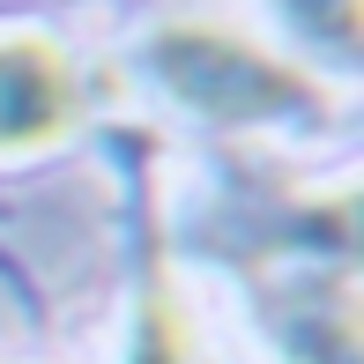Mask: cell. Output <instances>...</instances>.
Wrapping results in <instances>:
<instances>
[{"instance_id": "1", "label": "cell", "mask_w": 364, "mask_h": 364, "mask_svg": "<svg viewBox=\"0 0 364 364\" xmlns=\"http://www.w3.org/2000/svg\"><path fill=\"white\" fill-rule=\"evenodd\" d=\"M149 75L208 127H312L327 119V90L275 45L245 38L238 23H164L149 38Z\"/></svg>"}, {"instance_id": "4", "label": "cell", "mask_w": 364, "mask_h": 364, "mask_svg": "<svg viewBox=\"0 0 364 364\" xmlns=\"http://www.w3.org/2000/svg\"><path fill=\"white\" fill-rule=\"evenodd\" d=\"M127 364H208L201 320H193L178 283H149L141 290L134 327H127Z\"/></svg>"}, {"instance_id": "5", "label": "cell", "mask_w": 364, "mask_h": 364, "mask_svg": "<svg viewBox=\"0 0 364 364\" xmlns=\"http://www.w3.org/2000/svg\"><path fill=\"white\" fill-rule=\"evenodd\" d=\"M268 15L290 30L297 45H312V53L342 60L350 68L357 60V30H364V0H268Z\"/></svg>"}, {"instance_id": "3", "label": "cell", "mask_w": 364, "mask_h": 364, "mask_svg": "<svg viewBox=\"0 0 364 364\" xmlns=\"http://www.w3.org/2000/svg\"><path fill=\"white\" fill-rule=\"evenodd\" d=\"M275 350L290 364H357V275L350 260H290L260 290Z\"/></svg>"}, {"instance_id": "2", "label": "cell", "mask_w": 364, "mask_h": 364, "mask_svg": "<svg viewBox=\"0 0 364 364\" xmlns=\"http://www.w3.org/2000/svg\"><path fill=\"white\" fill-rule=\"evenodd\" d=\"M90 112L82 60L45 30H0V156H38L68 141Z\"/></svg>"}]
</instances>
